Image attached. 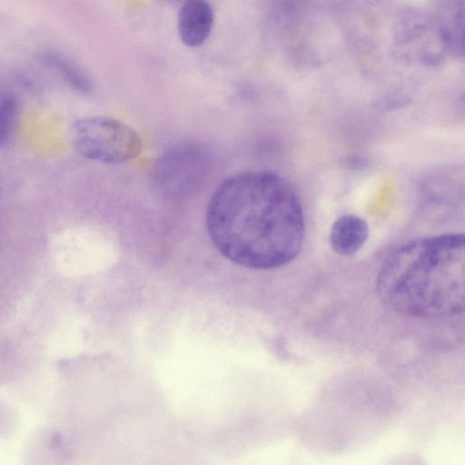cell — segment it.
Returning <instances> with one entry per match:
<instances>
[{
    "label": "cell",
    "mask_w": 465,
    "mask_h": 465,
    "mask_svg": "<svg viewBox=\"0 0 465 465\" xmlns=\"http://www.w3.org/2000/svg\"><path fill=\"white\" fill-rule=\"evenodd\" d=\"M18 114V101L13 93L0 86V145L10 137Z\"/></svg>",
    "instance_id": "8"
},
{
    "label": "cell",
    "mask_w": 465,
    "mask_h": 465,
    "mask_svg": "<svg viewBox=\"0 0 465 465\" xmlns=\"http://www.w3.org/2000/svg\"><path fill=\"white\" fill-rule=\"evenodd\" d=\"M376 290L387 307L405 316L437 319L462 312L464 234L424 237L398 247L381 264Z\"/></svg>",
    "instance_id": "2"
},
{
    "label": "cell",
    "mask_w": 465,
    "mask_h": 465,
    "mask_svg": "<svg viewBox=\"0 0 465 465\" xmlns=\"http://www.w3.org/2000/svg\"><path fill=\"white\" fill-rule=\"evenodd\" d=\"M213 167V155L206 146L196 142L177 143L156 160L153 181L167 197H186L203 184Z\"/></svg>",
    "instance_id": "4"
},
{
    "label": "cell",
    "mask_w": 465,
    "mask_h": 465,
    "mask_svg": "<svg viewBox=\"0 0 465 465\" xmlns=\"http://www.w3.org/2000/svg\"><path fill=\"white\" fill-rule=\"evenodd\" d=\"M74 150L85 159L122 163L136 158L143 146L141 136L125 123L108 116H86L71 130Z\"/></svg>",
    "instance_id": "3"
},
{
    "label": "cell",
    "mask_w": 465,
    "mask_h": 465,
    "mask_svg": "<svg viewBox=\"0 0 465 465\" xmlns=\"http://www.w3.org/2000/svg\"><path fill=\"white\" fill-rule=\"evenodd\" d=\"M213 23L214 11L209 2H184L178 14L177 26L181 41L189 47L202 45L210 36Z\"/></svg>",
    "instance_id": "5"
},
{
    "label": "cell",
    "mask_w": 465,
    "mask_h": 465,
    "mask_svg": "<svg viewBox=\"0 0 465 465\" xmlns=\"http://www.w3.org/2000/svg\"><path fill=\"white\" fill-rule=\"evenodd\" d=\"M369 236L367 223L353 214L340 216L330 232V244L340 255L351 256L365 243Z\"/></svg>",
    "instance_id": "6"
},
{
    "label": "cell",
    "mask_w": 465,
    "mask_h": 465,
    "mask_svg": "<svg viewBox=\"0 0 465 465\" xmlns=\"http://www.w3.org/2000/svg\"><path fill=\"white\" fill-rule=\"evenodd\" d=\"M40 64L64 83L72 91L87 94L92 92L93 84L83 68L66 54L48 50L39 56Z\"/></svg>",
    "instance_id": "7"
},
{
    "label": "cell",
    "mask_w": 465,
    "mask_h": 465,
    "mask_svg": "<svg viewBox=\"0 0 465 465\" xmlns=\"http://www.w3.org/2000/svg\"><path fill=\"white\" fill-rule=\"evenodd\" d=\"M206 228L216 250L228 260L252 269H274L300 253L303 211L283 177L245 171L227 177L213 191Z\"/></svg>",
    "instance_id": "1"
}]
</instances>
